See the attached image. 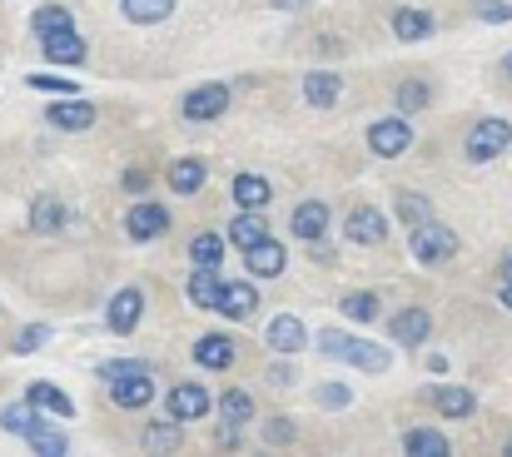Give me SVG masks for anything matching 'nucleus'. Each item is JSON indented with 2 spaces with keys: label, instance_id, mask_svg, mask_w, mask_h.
I'll return each instance as SVG.
<instances>
[{
  "label": "nucleus",
  "instance_id": "1",
  "mask_svg": "<svg viewBox=\"0 0 512 457\" xmlns=\"http://www.w3.org/2000/svg\"><path fill=\"white\" fill-rule=\"evenodd\" d=\"M319 353L334 358V363H348L353 373H388L393 368V348L363 338V333H343V328H319L314 333Z\"/></svg>",
  "mask_w": 512,
  "mask_h": 457
},
{
  "label": "nucleus",
  "instance_id": "2",
  "mask_svg": "<svg viewBox=\"0 0 512 457\" xmlns=\"http://www.w3.org/2000/svg\"><path fill=\"white\" fill-rule=\"evenodd\" d=\"M408 254H413L418 269H448L463 254V239L443 219H428V224H413L408 229Z\"/></svg>",
  "mask_w": 512,
  "mask_h": 457
},
{
  "label": "nucleus",
  "instance_id": "3",
  "mask_svg": "<svg viewBox=\"0 0 512 457\" xmlns=\"http://www.w3.org/2000/svg\"><path fill=\"white\" fill-rule=\"evenodd\" d=\"M229 105H234V85H229V80H199V85L184 90L179 115H184L189 125H214V120L229 115Z\"/></svg>",
  "mask_w": 512,
  "mask_h": 457
},
{
  "label": "nucleus",
  "instance_id": "4",
  "mask_svg": "<svg viewBox=\"0 0 512 457\" xmlns=\"http://www.w3.org/2000/svg\"><path fill=\"white\" fill-rule=\"evenodd\" d=\"M170 229H174V209L160 204V199H150V194H140V199L125 209V239H130V244H160Z\"/></svg>",
  "mask_w": 512,
  "mask_h": 457
},
{
  "label": "nucleus",
  "instance_id": "5",
  "mask_svg": "<svg viewBox=\"0 0 512 457\" xmlns=\"http://www.w3.org/2000/svg\"><path fill=\"white\" fill-rule=\"evenodd\" d=\"M512 150V125L503 115H483L473 130H468V140H463V159L468 164H493L498 154Z\"/></svg>",
  "mask_w": 512,
  "mask_h": 457
},
{
  "label": "nucleus",
  "instance_id": "6",
  "mask_svg": "<svg viewBox=\"0 0 512 457\" xmlns=\"http://www.w3.org/2000/svg\"><path fill=\"white\" fill-rule=\"evenodd\" d=\"M363 140H368V154H373V159H403V154L413 150V140H418V135H413L408 115H398V110H393V115L373 120Z\"/></svg>",
  "mask_w": 512,
  "mask_h": 457
},
{
  "label": "nucleus",
  "instance_id": "7",
  "mask_svg": "<svg viewBox=\"0 0 512 457\" xmlns=\"http://www.w3.org/2000/svg\"><path fill=\"white\" fill-rule=\"evenodd\" d=\"M388 234H393V214H383L373 204H358L343 219V244H353V249H378V244H388Z\"/></svg>",
  "mask_w": 512,
  "mask_h": 457
},
{
  "label": "nucleus",
  "instance_id": "8",
  "mask_svg": "<svg viewBox=\"0 0 512 457\" xmlns=\"http://www.w3.org/2000/svg\"><path fill=\"white\" fill-rule=\"evenodd\" d=\"M145 308H150L145 289H140V284H125V289H115L110 304H105V328H110L115 338H130V333L145 323Z\"/></svg>",
  "mask_w": 512,
  "mask_h": 457
},
{
  "label": "nucleus",
  "instance_id": "9",
  "mask_svg": "<svg viewBox=\"0 0 512 457\" xmlns=\"http://www.w3.org/2000/svg\"><path fill=\"white\" fill-rule=\"evenodd\" d=\"M105 388H110V403H115L120 413H140V408L155 403V363H150V368H130V373L110 378Z\"/></svg>",
  "mask_w": 512,
  "mask_h": 457
},
{
  "label": "nucleus",
  "instance_id": "10",
  "mask_svg": "<svg viewBox=\"0 0 512 457\" xmlns=\"http://www.w3.org/2000/svg\"><path fill=\"white\" fill-rule=\"evenodd\" d=\"M264 348L269 353H279V358H294V353H304L309 348V323L299 318V313H274L269 323H264Z\"/></svg>",
  "mask_w": 512,
  "mask_h": 457
},
{
  "label": "nucleus",
  "instance_id": "11",
  "mask_svg": "<svg viewBox=\"0 0 512 457\" xmlns=\"http://www.w3.org/2000/svg\"><path fill=\"white\" fill-rule=\"evenodd\" d=\"M423 403L448 423H468L478 413V393L463 388V383H433V388H423Z\"/></svg>",
  "mask_w": 512,
  "mask_h": 457
},
{
  "label": "nucleus",
  "instance_id": "12",
  "mask_svg": "<svg viewBox=\"0 0 512 457\" xmlns=\"http://www.w3.org/2000/svg\"><path fill=\"white\" fill-rule=\"evenodd\" d=\"M428 338H433V313L418 304L398 308V313H388V343L393 348H428Z\"/></svg>",
  "mask_w": 512,
  "mask_h": 457
},
{
  "label": "nucleus",
  "instance_id": "13",
  "mask_svg": "<svg viewBox=\"0 0 512 457\" xmlns=\"http://www.w3.org/2000/svg\"><path fill=\"white\" fill-rule=\"evenodd\" d=\"M189 358H194V368H204V373H229V368L239 363V343H234V333H199V338L189 343Z\"/></svg>",
  "mask_w": 512,
  "mask_h": 457
},
{
  "label": "nucleus",
  "instance_id": "14",
  "mask_svg": "<svg viewBox=\"0 0 512 457\" xmlns=\"http://www.w3.org/2000/svg\"><path fill=\"white\" fill-rule=\"evenodd\" d=\"M95 120H100V110L90 100H80V95H60L45 110V125L60 130V135H85V130H95Z\"/></svg>",
  "mask_w": 512,
  "mask_h": 457
},
{
  "label": "nucleus",
  "instance_id": "15",
  "mask_svg": "<svg viewBox=\"0 0 512 457\" xmlns=\"http://www.w3.org/2000/svg\"><path fill=\"white\" fill-rule=\"evenodd\" d=\"M209 408H214V398H209V388L204 383H174L170 393H165V418L174 423H199V418H209Z\"/></svg>",
  "mask_w": 512,
  "mask_h": 457
},
{
  "label": "nucleus",
  "instance_id": "16",
  "mask_svg": "<svg viewBox=\"0 0 512 457\" xmlns=\"http://www.w3.org/2000/svg\"><path fill=\"white\" fill-rule=\"evenodd\" d=\"M388 30H393L398 45H423V40H433L438 20L423 5H398V10H388Z\"/></svg>",
  "mask_w": 512,
  "mask_h": 457
},
{
  "label": "nucleus",
  "instance_id": "17",
  "mask_svg": "<svg viewBox=\"0 0 512 457\" xmlns=\"http://www.w3.org/2000/svg\"><path fill=\"white\" fill-rule=\"evenodd\" d=\"M30 234H40V239H55V234H65L70 229V204L65 199H55V194H35L30 199Z\"/></svg>",
  "mask_w": 512,
  "mask_h": 457
},
{
  "label": "nucleus",
  "instance_id": "18",
  "mask_svg": "<svg viewBox=\"0 0 512 457\" xmlns=\"http://www.w3.org/2000/svg\"><path fill=\"white\" fill-rule=\"evenodd\" d=\"M244 254V269H249V279H279L284 269H289V249L269 234V239H259V244H249V249H239Z\"/></svg>",
  "mask_w": 512,
  "mask_h": 457
},
{
  "label": "nucleus",
  "instance_id": "19",
  "mask_svg": "<svg viewBox=\"0 0 512 457\" xmlns=\"http://www.w3.org/2000/svg\"><path fill=\"white\" fill-rule=\"evenodd\" d=\"M165 184H170V194H179V199H194L209 184V164L199 154H179V159H170V169H165Z\"/></svg>",
  "mask_w": 512,
  "mask_h": 457
},
{
  "label": "nucleus",
  "instance_id": "20",
  "mask_svg": "<svg viewBox=\"0 0 512 457\" xmlns=\"http://www.w3.org/2000/svg\"><path fill=\"white\" fill-rule=\"evenodd\" d=\"M214 313L229 318V323H249V318L259 313V289H254V279H234V284H224Z\"/></svg>",
  "mask_w": 512,
  "mask_h": 457
},
{
  "label": "nucleus",
  "instance_id": "21",
  "mask_svg": "<svg viewBox=\"0 0 512 457\" xmlns=\"http://www.w3.org/2000/svg\"><path fill=\"white\" fill-rule=\"evenodd\" d=\"M40 50H45V60H50V65H60V70H80V65L90 60V45H85V35H80V30L45 35V40H40Z\"/></svg>",
  "mask_w": 512,
  "mask_h": 457
},
{
  "label": "nucleus",
  "instance_id": "22",
  "mask_svg": "<svg viewBox=\"0 0 512 457\" xmlns=\"http://www.w3.org/2000/svg\"><path fill=\"white\" fill-rule=\"evenodd\" d=\"M229 199H234V209H269L274 204V184H269V174L239 169L229 179Z\"/></svg>",
  "mask_w": 512,
  "mask_h": 457
},
{
  "label": "nucleus",
  "instance_id": "23",
  "mask_svg": "<svg viewBox=\"0 0 512 457\" xmlns=\"http://www.w3.org/2000/svg\"><path fill=\"white\" fill-rule=\"evenodd\" d=\"M289 234H294L299 244L324 239V234H329V204H324V199H299L294 214H289Z\"/></svg>",
  "mask_w": 512,
  "mask_h": 457
},
{
  "label": "nucleus",
  "instance_id": "24",
  "mask_svg": "<svg viewBox=\"0 0 512 457\" xmlns=\"http://www.w3.org/2000/svg\"><path fill=\"white\" fill-rule=\"evenodd\" d=\"M25 403H30L35 413H45V418H75V398H70L65 388L45 383V378L25 383Z\"/></svg>",
  "mask_w": 512,
  "mask_h": 457
},
{
  "label": "nucleus",
  "instance_id": "25",
  "mask_svg": "<svg viewBox=\"0 0 512 457\" xmlns=\"http://www.w3.org/2000/svg\"><path fill=\"white\" fill-rule=\"evenodd\" d=\"M339 100H343L339 70H309V75H304V105H309V110H334Z\"/></svg>",
  "mask_w": 512,
  "mask_h": 457
},
{
  "label": "nucleus",
  "instance_id": "26",
  "mask_svg": "<svg viewBox=\"0 0 512 457\" xmlns=\"http://www.w3.org/2000/svg\"><path fill=\"white\" fill-rule=\"evenodd\" d=\"M234 249H249V244H259V239H269V214L264 209H239L234 219H229V234H224Z\"/></svg>",
  "mask_w": 512,
  "mask_h": 457
},
{
  "label": "nucleus",
  "instance_id": "27",
  "mask_svg": "<svg viewBox=\"0 0 512 457\" xmlns=\"http://www.w3.org/2000/svg\"><path fill=\"white\" fill-rule=\"evenodd\" d=\"M219 289H224L219 269H189V279H184V299L194 308H204V313L219 308Z\"/></svg>",
  "mask_w": 512,
  "mask_h": 457
},
{
  "label": "nucleus",
  "instance_id": "28",
  "mask_svg": "<svg viewBox=\"0 0 512 457\" xmlns=\"http://www.w3.org/2000/svg\"><path fill=\"white\" fill-rule=\"evenodd\" d=\"M60 30H75V15H70V5H60V0H45V5H35V10H30V35H35V40H45V35H60Z\"/></svg>",
  "mask_w": 512,
  "mask_h": 457
},
{
  "label": "nucleus",
  "instance_id": "29",
  "mask_svg": "<svg viewBox=\"0 0 512 457\" xmlns=\"http://www.w3.org/2000/svg\"><path fill=\"white\" fill-rule=\"evenodd\" d=\"M393 219H398L403 229H413V224L438 219V209H433L428 194H418V189H398V194H393Z\"/></svg>",
  "mask_w": 512,
  "mask_h": 457
},
{
  "label": "nucleus",
  "instance_id": "30",
  "mask_svg": "<svg viewBox=\"0 0 512 457\" xmlns=\"http://www.w3.org/2000/svg\"><path fill=\"white\" fill-rule=\"evenodd\" d=\"M403 453L408 457H448L453 443H448L443 428H408V433H403Z\"/></svg>",
  "mask_w": 512,
  "mask_h": 457
},
{
  "label": "nucleus",
  "instance_id": "31",
  "mask_svg": "<svg viewBox=\"0 0 512 457\" xmlns=\"http://www.w3.org/2000/svg\"><path fill=\"white\" fill-rule=\"evenodd\" d=\"M224 254H229V239L214 234V229H204V234L189 239V264H194V269H219Z\"/></svg>",
  "mask_w": 512,
  "mask_h": 457
},
{
  "label": "nucleus",
  "instance_id": "32",
  "mask_svg": "<svg viewBox=\"0 0 512 457\" xmlns=\"http://www.w3.org/2000/svg\"><path fill=\"white\" fill-rule=\"evenodd\" d=\"M140 443H145V453H179L184 448V423H145V433H140Z\"/></svg>",
  "mask_w": 512,
  "mask_h": 457
},
{
  "label": "nucleus",
  "instance_id": "33",
  "mask_svg": "<svg viewBox=\"0 0 512 457\" xmlns=\"http://www.w3.org/2000/svg\"><path fill=\"white\" fill-rule=\"evenodd\" d=\"M120 15L130 20V25H165L174 15V0H120Z\"/></svg>",
  "mask_w": 512,
  "mask_h": 457
},
{
  "label": "nucleus",
  "instance_id": "34",
  "mask_svg": "<svg viewBox=\"0 0 512 457\" xmlns=\"http://www.w3.org/2000/svg\"><path fill=\"white\" fill-rule=\"evenodd\" d=\"M25 448L40 453V457H65L70 453V438H65L60 428H50V418H40V423L25 433Z\"/></svg>",
  "mask_w": 512,
  "mask_h": 457
},
{
  "label": "nucleus",
  "instance_id": "35",
  "mask_svg": "<svg viewBox=\"0 0 512 457\" xmlns=\"http://www.w3.org/2000/svg\"><path fill=\"white\" fill-rule=\"evenodd\" d=\"M339 313L348 323H373V318H383V299L373 289H353V294L339 299Z\"/></svg>",
  "mask_w": 512,
  "mask_h": 457
},
{
  "label": "nucleus",
  "instance_id": "36",
  "mask_svg": "<svg viewBox=\"0 0 512 457\" xmlns=\"http://www.w3.org/2000/svg\"><path fill=\"white\" fill-rule=\"evenodd\" d=\"M428 105H433V85L428 80H398V90H393V110L398 115H418Z\"/></svg>",
  "mask_w": 512,
  "mask_h": 457
},
{
  "label": "nucleus",
  "instance_id": "37",
  "mask_svg": "<svg viewBox=\"0 0 512 457\" xmlns=\"http://www.w3.org/2000/svg\"><path fill=\"white\" fill-rule=\"evenodd\" d=\"M219 423L249 428V423H254V398H249L244 388H224V393H219Z\"/></svg>",
  "mask_w": 512,
  "mask_h": 457
},
{
  "label": "nucleus",
  "instance_id": "38",
  "mask_svg": "<svg viewBox=\"0 0 512 457\" xmlns=\"http://www.w3.org/2000/svg\"><path fill=\"white\" fill-rule=\"evenodd\" d=\"M40 418H45V413H35V408H30L25 398H20V403H5V408H0V428H5L10 438H25V433H30V428H35Z\"/></svg>",
  "mask_w": 512,
  "mask_h": 457
},
{
  "label": "nucleus",
  "instance_id": "39",
  "mask_svg": "<svg viewBox=\"0 0 512 457\" xmlns=\"http://www.w3.org/2000/svg\"><path fill=\"white\" fill-rule=\"evenodd\" d=\"M25 85H30V90H40V95H85V90H80V80L55 75V70H35V75H25Z\"/></svg>",
  "mask_w": 512,
  "mask_h": 457
},
{
  "label": "nucleus",
  "instance_id": "40",
  "mask_svg": "<svg viewBox=\"0 0 512 457\" xmlns=\"http://www.w3.org/2000/svg\"><path fill=\"white\" fill-rule=\"evenodd\" d=\"M259 438H264V448H294L299 443V423L294 418H269L259 428Z\"/></svg>",
  "mask_w": 512,
  "mask_h": 457
},
{
  "label": "nucleus",
  "instance_id": "41",
  "mask_svg": "<svg viewBox=\"0 0 512 457\" xmlns=\"http://www.w3.org/2000/svg\"><path fill=\"white\" fill-rule=\"evenodd\" d=\"M314 403L329 408V413H348V408H353V388H348V383H319V388H314Z\"/></svg>",
  "mask_w": 512,
  "mask_h": 457
},
{
  "label": "nucleus",
  "instance_id": "42",
  "mask_svg": "<svg viewBox=\"0 0 512 457\" xmlns=\"http://www.w3.org/2000/svg\"><path fill=\"white\" fill-rule=\"evenodd\" d=\"M45 343H50V323H25V328H20V338L10 343V353H15V358H25V353H40Z\"/></svg>",
  "mask_w": 512,
  "mask_h": 457
},
{
  "label": "nucleus",
  "instance_id": "43",
  "mask_svg": "<svg viewBox=\"0 0 512 457\" xmlns=\"http://www.w3.org/2000/svg\"><path fill=\"white\" fill-rule=\"evenodd\" d=\"M468 10H473L483 25H508L512 20V0H468Z\"/></svg>",
  "mask_w": 512,
  "mask_h": 457
},
{
  "label": "nucleus",
  "instance_id": "44",
  "mask_svg": "<svg viewBox=\"0 0 512 457\" xmlns=\"http://www.w3.org/2000/svg\"><path fill=\"white\" fill-rule=\"evenodd\" d=\"M120 189H125L130 199H140V194H150V189H155V174H150L145 164H130V169L120 174Z\"/></svg>",
  "mask_w": 512,
  "mask_h": 457
},
{
  "label": "nucleus",
  "instance_id": "45",
  "mask_svg": "<svg viewBox=\"0 0 512 457\" xmlns=\"http://www.w3.org/2000/svg\"><path fill=\"white\" fill-rule=\"evenodd\" d=\"M214 448H224V453H239V448H244V428H239V423H219V433H214Z\"/></svg>",
  "mask_w": 512,
  "mask_h": 457
},
{
  "label": "nucleus",
  "instance_id": "46",
  "mask_svg": "<svg viewBox=\"0 0 512 457\" xmlns=\"http://www.w3.org/2000/svg\"><path fill=\"white\" fill-rule=\"evenodd\" d=\"M269 373H274V388H294V368L289 363H274Z\"/></svg>",
  "mask_w": 512,
  "mask_h": 457
},
{
  "label": "nucleus",
  "instance_id": "47",
  "mask_svg": "<svg viewBox=\"0 0 512 457\" xmlns=\"http://www.w3.org/2000/svg\"><path fill=\"white\" fill-rule=\"evenodd\" d=\"M269 5H274V10H284V15H294V10H309L314 0H269Z\"/></svg>",
  "mask_w": 512,
  "mask_h": 457
},
{
  "label": "nucleus",
  "instance_id": "48",
  "mask_svg": "<svg viewBox=\"0 0 512 457\" xmlns=\"http://www.w3.org/2000/svg\"><path fill=\"white\" fill-rule=\"evenodd\" d=\"M498 304L512 313V279H503V289H498Z\"/></svg>",
  "mask_w": 512,
  "mask_h": 457
},
{
  "label": "nucleus",
  "instance_id": "49",
  "mask_svg": "<svg viewBox=\"0 0 512 457\" xmlns=\"http://www.w3.org/2000/svg\"><path fill=\"white\" fill-rule=\"evenodd\" d=\"M503 279H512V254H503Z\"/></svg>",
  "mask_w": 512,
  "mask_h": 457
},
{
  "label": "nucleus",
  "instance_id": "50",
  "mask_svg": "<svg viewBox=\"0 0 512 457\" xmlns=\"http://www.w3.org/2000/svg\"><path fill=\"white\" fill-rule=\"evenodd\" d=\"M503 70H508V80H512V50H508V60H503Z\"/></svg>",
  "mask_w": 512,
  "mask_h": 457
},
{
  "label": "nucleus",
  "instance_id": "51",
  "mask_svg": "<svg viewBox=\"0 0 512 457\" xmlns=\"http://www.w3.org/2000/svg\"><path fill=\"white\" fill-rule=\"evenodd\" d=\"M503 453H508V457H512V438H508V443H503Z\"/></svg>",
  "mask_w": 512,
  "mask_h": 457
}]
</instances>
